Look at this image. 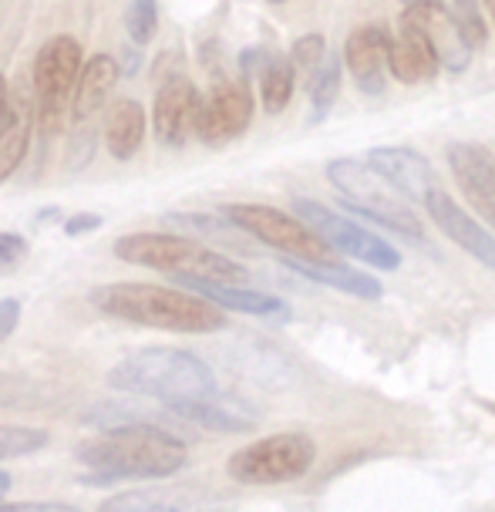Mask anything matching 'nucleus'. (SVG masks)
<instances>
[{
    "instance_id": "ddd939ff",
    "label": "nucleus",
    "mask_w": 495,
    "mask_h": 512,
    "mask_svg": "<svg viewBox=\"0 0 495 512\" xmlns=\"http://www.w3.org/2000/svg\"><path fill=\"white\" fill-rule=\"evenodd\" d=\"M401 27H411V31H421L432 48L438 51V61L448 71H462L469 64L472 44L465 41L462 27H458L455 14H448L438 0H418V4H408L405 14H401Z\"/></svg>"
},
{
    "instance_id": "9b49d317",
    "label": "nucleus",
    "mask_w": 495,
    "mask_h": 512,
    "mask_svg": "<svg viewBox=\"0 0 495 512\" xmlns=\"http://www.w3.org/2000/svg\"><path fill=\"white\" fill-rule=\"evenodd\" d=\"M199 112H203V98H199L196 85L182 75L165 78L159 85V95H155V108H152L155 139H159L165 149H182L189 135L196 132Z\"/></svg>"
},
{
    "instance_id": "4468645a",
    "label": "nucleus",
    "mask_w": 495,
    "mask_h": 512,
    "mask_svg": "<svg viewBox=\"0 0 495 512\" xmlns=\"http://www.w3.org/2000/svg\"><path fill=\"white\" fill-rule=\"evenodd\" d=\"M253 122V95L243 81H226L203 102L196 135L206 145H223L243 135Z\"/></svg>"
},
{
    "instance_id": "5701e85b",
    "label": "nucleus",
    "mask_w": 495,
    "mask_h": 512,
    "mask_svg": "<svg viewBox=\"0 0 495 512\" xmlns=\"http://www.w3.org/2000/svg\"><path fill=\"white\" fill-rule=\"evenodd\" d=\"M283 267H290L293 273H300V277L314 280V283H324V287H334V290H344V294L351 297H361V300H378L384 294V287L374 277L361 270H351L344 267V263H307V260H293V256H280Z\"/></svg>"
},
{
    "instance_id": "f257e3e1",
    "label": "nucleus",
    "mask_w": 495,
    "mask_h": 512,
    "mask_svg": "<svg viewBox=\"0 0 495 512\" xmlns=\"http://www.w3.org/2000/svg\"><path fill=\"white\" fill-rule=\"evenodd\" d=\"M91 304L115 320L172 334H213L226 327L223 307L209 304L192 290H172L162 283H105L91 290Z\"/></svg>"
},
{
    "instance_id": "dca6fc26",
    "label": "nucleus",
    "mask_w": 495,
    "mask_h": 512,
    "mask_svg": "<svg viewBox=\"0 0 495 512\" xmlns=\"http://www.w3.org/2000/svg\"><path fill=\"white\" fill-rule=\"evenodd\" d=\"M216 496L203 486H149L105 499L98 512H209Z\"/></svg>"
},
{
    "instance_id": "7ed1b4c3",
    "label": "nucleus",
    "mask_w": 495,
    "mask_h": 512,
    "mask_svg": "<svg viewBox=\"0 0 495 512\" xmlns=\"http://www.w3.org/2000/svg\"><path fill=\"white\" fill-rule=\"evenodd\" d=\"M108 384L125 395L162 401L165 408L219 395L213 368L182 347H139L108 371Z\"/></svg>"
},
{
    "instance_id": "20e7f679",
    "label": "nucleus",
    "mask_w": 495,
    "mask_h": 512,
    "mask_svg": "<svg viewBox=\"0 0 495 512\" xmlns=\"http://www.w3.org/2000/svg\"><path fill=\"white\" fill-rule=\"evenodd\" d=\"M112 253L122 263H135L145 270L169 273L176 280H206V283H250V270L233 256L209 250L206 243L176 233H125L118 236Z\"/></svg>"
},
{
    "instance_id": "6ab92c4d",
    "label": "nucleus",
    "mask_w": 495,
    "mask_h": 512,
    "mask_svg": "<svg viewBox=\"0 0 495 512\" xmlns=\"http://www.w3.org/2000/svg\"><path fill=\"white\" fill-rule=\"evenodd\" d=\"M179 422H189V425H199V428H209V432H223V435H240V432H250L256 428V408L246 405L243 398L236 395H213V398H203V401H186V405H172L169 408Z\"/></svg>"
},
{
    "instance_id": "4be33fe9",
    "label": "nucleus",
    "mask_w": 495,
    "mask_h": 512,
    "mask_svg": "<svg viewBox=\"0 0 495 512\" xmlns=\"http://www.w3.org/2000/svg\"><path fill=\"white\" fill-rule=\"evenodd\" d=\"M118 75H122V68H118V61L112 54H95V58H88L85 68H81L78 88H75V102H71V122L81 125L95 112H102L105 98L112 95Z\"/></svg>"
},
{
    "instance_id": "aec40b11",
    "label": "nucleus",
    "mask_w": 495,
    "mask_h": 512,
    "mask_svg": "<svg viewBox=\"0 0 495 512\" xmlns=\"http://www.w3.org/2000/svg\"><path fill=\"white\" fill-rule=\"evenodd\" d=\"M179 283L223 310H236V314H250V317H287V304L273 294H263V290L233 287V283H206V280H179Z\"/></svg>"
},
{
    "instance_id": "b1692460",
    "label": "nucleus",
    "mask_w": 495,
    "mask_h": 512,
    "mask_svg": "<svg viewBox=\"0 0 495 512\" xmlns=\"http://www.w3.org/2000/svg\"><path fill=\"white\" fill-rule=\"evenodd\" d=\"M145 122H149L145 108L135 98H122V102L112 105V112L105 118V149L112 152V159L128 162L142 149Z\"/></svg>"
},
{
    "instance_id": "a878e982",
    "label": "nucleus",
    "mask_w": 495,
    "mask_h": 512,
    "mask_svg": "<svg viewBox=\"0 0 495 512\" xmlns=\"http://www.w3.org/2000/svg\"><path fill=\"white\" fill-rule=\"evenodd\" d=\"M337 95H341V61L337 54H327L320 71L310 78V105H314V122H320L330 108H334Z\"/></svg>"
},
{
    "instance_id": "0eeeda50",
    "label": "nucleus",
    "mask_w": 495,
    "mask_h": 512,
    "mask_svg": "<svg viewBox=\"0 0 495 512\" xmlns=\"http://www.w3.org/2000/svg\"><path fill=\"white\" fill-rule=\"evenodd\" d=\"M314 459V438L304 432H280L233 452L226 462V472L229 479L243 482V486H283V482L307 475Z\"/></svg>"
},
{
    "instance_id": "c85d7f7f",
    "label": "nucleus",
    "mask_w": 495,
    "mask_h": 512,
    "mask_svg": "<svg viewBox=\"0 0 495 512\" xmlns=\"http://www.w3.org/2000/svg\"><path fill=\"white\" fill-rule=\"evenodd\" d=\"M452 14L472 48L485 44V38H489V21H485L482 0H452Z\"/></svg>"
},
{
    "instance_id": "e433bc0d",
    "label": "nucleus",
    "mask_w": 495,
    "mask_h": 512,
    "mask_svg": "<svg viewBox=\"0 0 495 512\" xmlns=\"http://www.w3.org/2000/svg\"><path fill=\"white\" fill-rule=\"evenodd\" d=\"M4 102H7V81L0 75V118H4Z\"/></svg>"
},
{
    "instance_id": "cd10ccee",
    "label": "nucleus",
    "mask_w": 495,
    "mask_h": 512,
    "mask_svg": "<svg viewBox=\"0 0 495 512\" xmlns=\"http://www.w3.org/2000/svg\"><path fill=\"white\" fill-rule=\"evenodd\" d=\"M125 27L135 48H145L152 41L155 27H159V4L155 0H132L125 14Z\"/></svg>"
},
{
    "instance_id": "39448f33",
    "label": "nucleus",
    "mask_w": 495,
    "mask_h": 512,
    "mask_svg": "<svg viewBox=\"0 0 495 512\" xmlns=\"http://www.w3.org/2000/svg\"><path fill=\"white\" fill-rule=\"evenodd\" d=\"M81 68H85V54H81V44L71 34H54L51 41L41 44L38 58H34L31 85L34 102H38V125L44 145L58 135L64 115H71Z\"/></svg>"
},
{
    "instance_id": "2eb2a0df",
    "label": "nucleus",
    "mask_w": 495,
    "mask_h": 512,
    "mask_svg": "<svg viewBox=\"0 0 495 512\" xmlns=\"http://www.w3.org/2000/svg\"><path fill=\"white\" fill-rule=\"evenodd\" d=\"M448 166L472 209L495 230V155L485 152L482 145H452Z\"/></svg>"
},
{
    "instance_id": "58836bf2",
    "label": "nucleus",
    "mask_w": 495,
    "mask_h": 512,
    "mask_svg": "<svg viewBox=\"0 0 495 512\" xmlns=\"http://www.w3.org/2000/svg\"><path fill=\"white\" fill-rule=\"evenodd\" d=\"M405 4H418V0H405Z\"/></svg>"
},
{
    "instance_id": "c756f323",
    "label": "nucleus",
    "mask_w": 495,
    "mask_h": 512,
    "mask_svg": "<svg viewBox=\"0 0 495 512\" xmlns=\"http://www.w3.org/2000/svg\"><path fill=\"white\" fill-rule=\"evenodd\" d=\"M327 44L320 34H307V38H300L297 44H293V51H290V61H293V68L297 71H304L307 78H314L317 71H320V64L327 61Z\"/></svg>"
},
{
    "instance_id": "72a5a7b5",
    "label": "nucleus",
    "mask_w": 495,
    "mask_h": 512,
    "mask_svg": "<svg viewBox=\"0 0 495 512\" xmlns=\"http://www.w3.org/2000/svg\"><path fill=\"white\" fill-rule=\"evenodd\" d=\"M91 230H102V216L98 213H75L64 223V233L68 236H85Z\"/></svg>"
},
{
    "instance_id": "6e6552de",
    "label": "nucleus",
    "mask_w": 495,
    "mask_h": 512,
    "mask_svg": "<svg viewBox=\"0 0 495 512\" xmlns=\"http://www.w3.org/2000/svg\"><path fill=\"white\" fill-rule=\"evenodd\" d=\"M226 219L236 230H243L246 236L270 246V250L293 256V260L327 263L330 253H334V246L314 226H307L300 216L283 213V209L260 206V203H233L226 206Z\"/></svg>"
},
{
    "instance_id": "f704fd0d",
    "label": "nucleus",
    "mask_w": 495,
    "mask_h": 512,
    "mask_svg": "<svg viewBox=\"0 0 495 512\" xmlns=\"http://www.w3.org/2000/svg\"><path fill=\"white\" fill-rule=\"evenodd\" d=\"M78 155H71V166H75V169H81V166H85V162L91 159V145H95V135H91V132H85V135H78Z\"/></svg>"
},
{
    "instance_id": "1a4fd4ad",
    "label": "nucleus",
    "mask_w": 495,
    "mask_h": 512,
    "mask_svg": "<svg viewBox=\"0 0 495 512\" xmlns=\"http://www.w3.org/2000/svg\"><path fill=\"white\" fill-rule=\"evenodd\" d=\"M293 209H297V216L304 219L307 226H314L334 250H341V253L368 263V267H378V270L401 267V253L394 250L391 243H384L378 233H371V230H364L361 223H354V219L334 213V209L320 206L314 199H297Z\"/></svg>"
},
{
    "instance_id": "9d476101",
    "label": "nucleus",
    "mask_w": 495,
    "mask_h": 512,
    "mask_svg": "<svg viewBox=\"0 0 495 512\" xmlns=\"http://www.w3.org/2000/svg\"><path fill=\"white\" fill-rule=\"evenodd\" d=\"M38 125V102H34V85L27 78H14L7 85L4 118H0V182H7L21 169L31 135Z\"/></svg>"
},
{
    "instance_id": "473e14b6",
    "label": "nucleus",
    "mask_w": 495,
    "mask_h": 512,
    "mask_svg": "<svg viewBox=\"0 0 495 512\" xmlns=\"http://www.w3.org/2000/svg\"><path fill=\"white\" fill-rule=\"evenodd\" d=\"M17 324H21V300L4 297L0 300V341H7L17 331Z\"/></svg>"
},
{
    "instance_id": "393cba45",
    "label": "nucleus",
    "mask_w": 495,
    "mask_h": 512,
    "mask_svg": "<svg viewBox=\"0 0 495 512\" xmlns=\"http://www.w3.org/2000/svg\"><path fill=\"white\" fill-rule=\"evenodd\" d=\"M293 85H297V68H293L290 58H267L260 75V98L267 115H280L283 108L290 105L293 98Z\"/></svg>"
},
{
    "instance_id": "412c9836",
    "label": "nucleus",
    "mask_w": 495,
    "mask_h": 512,
    "mask_svg": "<svg viewBox=\"0 0 495 512\" xmlns=\"http://www.w3.org/2000/svg\"><path fill=\"white\" fill-rule=\"evenodd\" d=\"M442 61H438V51L432 48V41L421 31H411V27H401V38L391 41V54H388V71L405 85H418V81H428L438 75Z\"/></svg>"
},
{
    "instance_id": "a211bd4d",
    "label": "nucleus",
    "mask_w": 495,
    "mask_h": 512,
    "mask_svg": "<svg viewBox=\"0 0 495 512\" xmlns=\"http://www.w3.org/2000/svg\"><path fill=\"white\" fill-rule=\"evenodd\" d=\"M388 54H391V38L384 27L378 24L357 27L344 48V61H347V68H351L357 88L368 91V95H381L384 71H388Z\"/></svg>"
},
{
    "instance_id": "7c9ffc66",
    "label": "nucleus",
    "mask_w": 495,
    "mask_h": 512,
    "mask_svg": "<svg viewBox=\"0 0 495 512\" xmlns=\"http://www.w3.org/2000/svg\"><path fill=\"white\" fill-rule=\"evenodd\" d=\"M27 240L21 233H0V273H11L24 263Z\"/></svg>"
},
{
    "instance_id": "c9c22d12",
    "label": "nucleus",
    "mask_w": 495,
    "mask_h": 512,
    "mask_svg": "<svg viewBox=\"0 0 495 512\" xmlns=\"http://www.w3.org/2000/svg\"><path fill=\"white\" fill-rule=\"evenodd\" d=\"M7 492H11V475L0 472V496H7Z\"/></svg>"
},
{
    "instance_id": "f3484780",
    "label": "nucleus",
    "mask_w": 495,
    "mask_h": 512,
    "mask_svg": "<svg viewBox=\"0 0 495 512\" xmlns=\"http://www.w3.org/2000/svg\"><path fill=\"white\" fill-rule=\"evenodd\" d=\"M425 206H428V213H432L435 226L458 246V250H465L469 256H475L482 267L495 270V236L485 230L482 223H475V219L465 213V209L458 206L455 199L448 196V192H442V189H438Z\"/></svg>"
},
{
    "instance_id": "2f4dec72",
    "label": "nucleus",
    "mask_w": 495,
    "mask_h": 512,
    "mask_svg": "<svg viewBox=\"0 0 495 512\" xmlns=\"http://www.w3.org/2000/svg\"><path fill=\"white\" fill-rule=\"evenodd\" d=\"M0 512H81L71 502H0Z\"/></svg>"
},
{
    "instance_id": "423d86ee",
    "label": "nucleus",
    "mask_w": 495,
    "mask_h": 512,
    "mask_svg": "<svg viewBox=\"0 0 495 512\" xmlns=\"http://www.w3.org/2000/svg\"><path fill=\"white\" fill-rule=\"evenodd\" d=\"M327 179L341 189L344 209L371 219V223L384 226V230L421 240V219L415 216V209L401 203V199L388 189V182H384L368 162L334 159L327 166Z\"/></svg>"
},
{
    "instance_id": "bb28decb",
    "label": "nucleus",
    "mask_w": 495,
    "mask_h": 512,
    "mask_svg": "<svg viewBox=\"0 0 495 512\" xmlns=\"http://www.w3.org/2000/svg\"><path fill=\"white\" fill-rule=\"evenodd\" d=\"M51 442L44 428L31 425H0V459H21V455L41 452Z\"/></svg>"
},
{
    "instance_id": "4c0bfd02",
    "label": "nucleus",
    "mask_w": 495,
    "mask_h": 512,
    "mask_svg": "<svg viewBox=\"0 0 495 512\" xmlns=\"http://www.w3.org/2000/svg\"><path fill=\"white\" fill-rule=\"evenodd\" d=\"M489 4V14H492V24H495V0H485Z\"/></svg>"
},
{
    "instance_id": "f8f14e48",
    "label": "nucleus",
    "mask_w": 495,
    "mask_h": 512,
    "mask_svg": "<svg viewBox=\"0 0 495 512\" xmlns=\"http://www.w3.org/2000/svg\"><path fill=\"white\" fill-rule=\"evenodd\" d=\"M368 166L411 203H428L438 192V176L432 162L415 149H401V145H381L368 152Z\"/></svg>"
},
{
    "instance_id": "ea45409f",
    "label": "nucleus",
    "mask_w": 495,
    "mask_h": 512,
    "mask_svg": "<svg viewBox=\"0 0 495 512\" xmlns=\"http://www.w3.org/2000/svg\"><path fill=\"white\" fill-rule=\"evenodd\" d=\"M270 4H283V0H270Z\"/></svg>"
},
{
    "instance_id": "f03ea898",
    "label": "nucleus",
    "mask_w": 495,
    "mask_h": 512,
    "mask_svg": "<svg viewBox=\"0 0 495 512\" xmlns=\"http://www.w3.org/2000/svg\"><path fill=\"white\" fill-rule=\"evenodd\" d=\"M78 462H85L91 479L85 482H122V479H169L186 469L189 448L179 435L152 422H139L122 432H105L95 442L78 448Z\"/></svg>"
}]
</instances>
